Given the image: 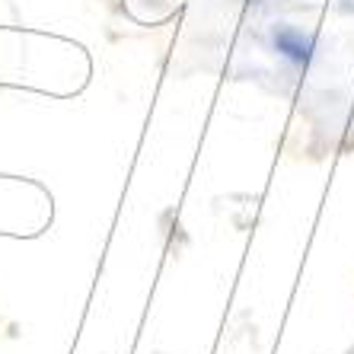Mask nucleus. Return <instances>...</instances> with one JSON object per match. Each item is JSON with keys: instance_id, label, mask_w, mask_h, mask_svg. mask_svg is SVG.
<instances>
[{"instance_id": "1", "label": "nucleus", "mask_w": 354, "mask_h": 354, "mask_svg": "<svg viewBox=\"0 0 354 354\" xmlns=\"http://www.w3.org/2000/svg\"><path fill=\"white\" fill-rule=\"evenodd\" d=\"M272 45H274L278 55H284L288 61H294L297 67L310 64V61H313V51H316L313 35L300 32V29H294V26H288V23L272 26Z\"/></svg>"}]
</instances>
